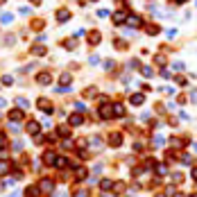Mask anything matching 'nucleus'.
Instances as JSON below:
<instances>
[{
  "label": "nucleus",
  "mask_w": 197,
  "mask_h": 197,
  "mask_svg": "<svg viewBox=\"0 0 197 197\" xmlns=\"http://www.w3.org/2000/svg\"><path fill=\"white\" fill-rule=\"evenodd\" d=\"M113 116H116V118H123V116H125V107H123V104H113Z\"/></svg>",
  "instance_id": "obj_14"
},
{
  "label": "nucleus",
  "mask_w": 197,
  "mask_h": 197,
  "mask_svg": "<svg viewBox=\"0 0 197 197\" xmlns=\"http://www.w3.org/2000/svg\"><path fill=\"white\" fill-rule=\"evenodd\" d=\"M190 197H197V193H193V195H190Z\"/></svg>",
  "instance_id": "obj_54"
},
{
  "label": "nucleus",
  "mask_w": 197,
  "mask_h": 197,
  "mask_svg": "<svg viewBox=\"0 0 197 197\" xmlns=\"http://www.w3.org/2000/svg\"><path fill=\"white\" fill-rule=\"evenodd\" d=\"M39 190L50 195L52 190H55V181H52V179H41V184H39Z\"/></svg>",
  "instance_id": "obj_1"
},
{
  "label": "nucleus",
  "mask_w": 197,
  "mask_h": 197,
  "mask_svg": "<svg viewBox=\"0 0 197 197\" xmlns=\"http://www.w3.org/2000/svg\"><path fill=\"white\" fill-rule=\"evenodd\" d=\"M9 131H11V134H21V125L16 123V120H11V123H9Z\"/></svg>",
  "instance_id": "obj_24"
},
{
  "label": "nucleus",
  "mask_w": 197,
  "mask_h": 197,
  "mask_svg": "<svg viewBox=\"0 0 197 197\" xmlns=\"http://www.w3.org/2000/svg\"><path fill=\"white\" fill-rule=\"evenodd\" d=\"M14 82V77H11V75H2V84H11Z\"/></svg>",
  "instance_id": "obj_36"
},
{
  "label": "nucleus",
  "mask_w": 197,
  "mask_h": 197,
  "mask_svg": "<svg viewBox=\"0 0 197 197\" xmlns=\"http://www.w3.org/2000/svg\"><path fill=\"white\" fill-rule=\"evenodd\" d=\"M36 197H39V195H36Z\"/></svg>",
  "instance_id": "obj_55"
},
{
  "label": "nucleus",
  "mask_w": 197,
  "mask_h": 197,
  "mask_svg": "<svg viewBox=\"0 0 197 197\" xmlns=\"http://www.w3.org/2000/svg\"><path fill=\"white\" fill-rule=\"evenodd\" d=\"M190 100H193V102H197V91H193V93H190Z\"/></svg>",
  "instance_id": "obj_47"
},
{
  "label": "nucleus",
  "mask_w": 197,
  "mask_h": 197,
  "mask_svg": "<svg viewBox=\"0 0 197 197\" xmlns=\"http://www.w3.org/2000/svg\"><path fill=\"white\" fill-rule=\"evenodd\" d=\"M156 32H159V27H156V25H147V34H156Z\"/></svg>",
  "instance_id": "obj_39"
},
{
  "label": "nucleus",
  "mask_w": 197,
  "mask_h": 197,
  "mask_svg": "<svg viewBox=\"0 0 197 197\" xmlns=\"http://www.w3.org/2000/svg\"><path fill=\"white\" fill-rule=\"evenodd\" d=\"M32 5H41V0H32Z\"/></svg>",
  "instance_id": "obj_51"
},
{
  "label": "nucleus",
  "mask_w": 197,
  "mask_h": 197,
  "mask_svg": "<svg viewBox=\"0 0 197 197\" xmlns=\"http://www.w3.org/2000/svg\"><path fill=\"white\" fill-rule=\"evenodd\" d=\"M141 73L145 75L147 79H150V77H154V70H152V68H150V66H143V68H141Z\"/></svg>",
  "instance_id": "obj_27"
},
{
  "label": "nucleus",
  "mask_w": 197,
  "mask_h": 197,
  "mask_svg": "<svg viewBox=\"0 0 197 197\" xmlns=\"http://www.w3.org/2000/svg\"><path fill=\"white\" fill-rule=\"evenodd\" d=\"M109 143H111V147H120L123 145V136L120 134H111L109 136Z\"/></svg>",
  "instance_id": "obj_10"
},
{
  "label": "nucleus",
  "mask_w": 197,
  "mask_h": 197,
  "mask_svg": "<svg viewBox=\"0 0 197 197\" xmlns=\"http://www.w3.org/2000/svg\"><path fill=\"white\" fill-rule=\"evenodd\" d=\"M59 82H61L63 86H66L68 82H70V73H63V75H61V77H59Z\"/></svg>",
  "instance_id": "obj_30"
},
{
  "label": "nucleus",
  "mask_w": 197,
  "mask_h": 197,
  "mask_svg": "<svg viewBox=\"0 0 197 197\" xmlns=\"http://www.w3.org/2000/svg\"><path fill=\"white\" fill-rule=\"evenodd\" d=\"M68 120H70V125H75V127H79V125L84 123V116H82V113L77 111V113H70V118H68Z\"/></svg>",
  "instance_id": "obj_6"
},
{
  "label": "nucleus",
  "mask_w": 197,
  "mask_h": 197,
  "mask_svg": "<svg viewBox=\"0 0 197 197\" xmlns=\"http://www.w3.org/2000/svg\"><path fill=\"white\" fill-rule=\"evenodd\" d=\"M66 165H68V159H66V156H57L55 168H59V170H61V168H66Z\"/></svg>",
  "instance_id": "obj_19"
},
{
  "label": "nucleus",
  "mask_w": 197,
  "mask_h": 197,
  "mask_svg": "<svg viewBox=\"0 0 197 197\" xmlns=\"http://www.w3.org/2000/svg\"><path fill=\"white\" fill-rule=\"evenodd\" d=\"M0 21H2L5 25H9V23L14 21V16H11V14H2V16H0Z\"/></svg>",
  "instance_id": "obj_29"
},
{
  "label": "nucleus",
  "mask_w": 197,
  "mask_h": 197,
  "mask_svg": "<svg viewBox=\"0 0 197 197\" xmlns=\"http://www.w3.org/2000/svg\"><path fill=\"white\" fill-rule=\"evenodd\" d=\"M9 120H16V123H18V120H23V109H18V111H9Z\"/></svg>",
  "instance_id": "obj_16"
},
{
  "label": "nucleus",
  "mask_w": 197,
  "mask_h": 197,
  "mask_svg": "<svg viewBox=\"0 0 197 197\" xmlns=\"http://www.w3.org/2000/svg\"><path fill=\"white\" fill-rule=\"evenodd\" d=\"M113 23H116V25L127 23V14H125V11H116V14H113Z\"/></svg>",
  "instance_id": "obj_8"
},
{
  "label": "nucleus",
  "mask_w": 197,
  "mask_h": 197,
  "mask_svg": "<svg viewBox=\"0 0 197 197\" xmlns=\"http://www.w3.org/2000/svg\"><path fill=\"white\" fill-rule=\"evenodd\" d=\"M16 107H21L23 111H25V109H30V102H27L25 97H16Z\"/></svg>",
  "instance_id": "obj_20"
},
{
  "label": "nucleus",
  "mask_w": 197,
  "mask_h": 197,
  "mask_svg": "<svg viewBox=\"0 0 197 197\" xmlns=\"http://www.w3.org/2000/svg\"><path fill=\"white\" fill-rule=\"evenodd\" d=\"M190 177H193L195 181H197V168H193V172H190Z\"/></svg>",
  "instance_id": "obj_48"
},
{
  "label": "nucleus",
  "mask_w": 197,
  "mask_h": 197,
  "mask_svg": "<svg viewBox=\"0 0 197 197\" xmlns=\"http://www.w3.org/2000/svg\"><path fill=\"white\" fill-rule=\"evenodd\" d=\"M91 143H93V147H100V143H102V141H100L97 136H93V138H91Z\"/></svg>",
  "instance_id": "obj_41"
},
{
  "label": "nucleus",
  "mask_w": 197,
  "mask_h": 197,
  "mask_svg": "<svg viewBox=\"0 0 197 197\" xmlns=\"http://www.w3.org/2000/svg\"><path fill=\"white\" fill-rule=\"evenodd\" d=\"M68 18H70V11H68L66 7H61L59 11H57V21H59V23H66Z\"/></svg>",
  "instance_id": "obj_5"
},
{
  "label": "nucleus",
  "mask_w": 197,
  "mask_h": 197,
  "mask_svg": "<svg viewBox=\"0 0 197 197\" xmlns=\"http://www.w3.org/2000/svg\"><path fill=\"white\" fill-rule=\"evenodd\" d=\"M57 134H59L61 138H68V136H70V129H68V127H66V125H61V127H59V129H57Z\"/></svg>",
  "instance_id": "obj_21"
},
{
  "label": "nucleus",
  "mask_w": 197,
  "mask_h": 197,
  "mask_svg": "<svg viewBox=\"0 0 197 197\" xmlns=\"http://www.w3.org/2000/svg\"><path fill=\"white\" fill-rule=\"evenodd\" d=\"M129 102L134 104V107H138V104H143V102H145V95H143V93H134V95L129 97Z\"/></svg>",
  "instance_id": "obj_12"
},
{
  "label": "nucleus",
  "mask_w": 197,
  "mask_h": 197,
  "mask_svg": "<svg viewBox=\"0 0 197 197\" xmlns=\"http://www.w3.org/2000/svg\"><path fill=\"white\" fill-rule=\"evenodd\" d=\"M116 48H118V50H123V48H125V43L120 41V39H116Z\"/></svg>",
  "instance_id": "obj_43"
},
{
  "label": "nucleus",
  "mask_w": 197,
  "mask_h": 197,
  "mask_svg": "<svg viewBox=\"0 0 197 197\" xmlns=\"http://www.w3.org/2000/svg\"><path fill=\"white\" fill-rule=\"evenodd\" d=\"M161 77H165V79H170L172 75H170V70H161Z\"/></svg>",
  "instance_id": "obj_44"
},
{
  "label": "nucleus",
  "mask_w": 197,
  "mask_h": 197,
  "mask_svg": "<svg viewBox=\"0 0 197 197\" xmlns=\"http://www.w3.org/2000/svg\"><path fill=\"white\" fill-rule=\"evenodd\" d=\"M175 190H177L175 186H168V188H165V193H168V195H175Z\"/></svg>",
  "instance_id": "obj_45"
},
{
  "label": "nucleus",
  "mask_w": 197,
  "mask_h": 197,
  "mask_svg": "<svg viewBox=\"0 0 197 197\" xmlns=\"http://www.w3.org/2000/svg\"><path fill=\"white\" fill-rule=\"evenodd\" d=\"M27 131H30L32 136H39V131H41V125H39L36 120H30V123H27Z\"/></svg>",
  "instance_id": "obj_4"
},
{
  "label": "nucleus",
  "mask_w": 197,
  "mask_h": 197,
  "mask_svg": "<svg viewBox=\"0 0 197 197\" xmlns=\"http://www.w3.org/2000/svg\"><path fill=\"white\" fill-rule=\"evenodd\" d=\"M39 195V186H27L25 188V197H36Z\"/></svg>",
  "instance_id": "obj_17"
},
{
  "label": "nucleus",
  "mask_w": 197,
  "mask_h": 197,
  "mask_svg": "<svg viewBox=\"0 0 197 197\" xmlns=\"http://www.w3.org/2000/svg\"><path fill=\"white\" fill-rule=\"evenodd\" d=\"M170 145H172V147H177V150H179V147H184V145H181V141H179V138H172V141H170Z\"/></svg>",
  "instance_id": "obj_34"
},
{
  "label": "nucleus",
  "mask_w": 197,
  "mask_h": 197,
  "mask_svg": "<svg viewBox=\"0 0 197 197\" xmlns=\"http://www.w3.org/2000/svg\"><path fill=\"white\" fill-rule=\"evenodd\" d=\"M100 100H102V107H100V116L109 120V118L113 116V111H111V104H109V102H104V97H100Z\"/></svg>",
  "instance_id": "obj_3"
},
{
  "label": "nucleus",
  "mask_w": 197,
  "mask_h": 197,
  "mask_svg": "<svg viewBox=\"0 0 197 197\" xmlns=\"http://www.w3.org/2000/svg\"><path fill=\"white\" fill-rule=\"evenodd\" d=\"M100 188H102V190H111V188H113V181H111V179H102V181H100Z\"/></svg>",
  "instance_id": "obj_23"
},
{
  "label": "nucleus",
  "mask_w": 197,
  "mask_h": 197,
  "mask_svg": "<svg viewBox=\"0 0 197 197\" xmlns=\"http://www.w3.org/2000/svg\"><path fill=\"white\" fill-rule=\"evenodd\" d=\"M175 2H177V5H186L188 0H175Z\"/></svg>",
  "instance_id": "obj_50"
},
{
  "label": "nucleus",
  "mask_w": 197,
  "mask_h": 197,
  "mask_svg": "<svg viewBox=\"0 0 197 197\" xmlns=\"http://www.w3.org/2000/svg\"><path fill=\"white\" fill-rule=\"evenodd\" d=\"M181 161H184V165H190V161H193V159H190V154H184Z\"/></svg>",
  "instance_id": "obj_38"
},
{
  "label": "nucleus",
  "mask_w": 197,
  "mask_h": 197,
  "mask_svg": "<svg viewBox=\"0 0 197 197\" xmlns=\"http://www.w3.org/2000/svg\"><path fill=\"white\" fill-rule=\"evenodd\" d=\"M23 147H25L23 141H14V143H11V150H14V152H23Z\"/></svg>",
  "instance_id": "obj_25"
},
{
  "label": "nucleus",
  "mask_w": 197,
  "mask_h": 197,
  "mask_svg": "<svg viewBox=\"0 0 197 197\" xmlns=\"http://www.w3.org/2000/svg\"><path fill=\"white\" fill-rule=\"evenodd\" d=\"M156 172H159V175H165V172H168V165H156Z\"/></svg>",
  "instance_id": "obj_37"
},
{
  "label": "nucleus",
  "mask_w": 197,
  "mask_h": 197,
  "mask_svg": "<svg viewBox=\"0 0 197 197\" xmlns=\"http://www.w3.org/2000/svg\"><path fill=\"white\" fill-rule=\"evenodd\" d=\"M172 181H175V184H184V175L175 172V175H172Z\"/></svg>",
  "instance_id": "obj_32"
},
{
  "label": "nucleus",
  "mask_w": 197,
  "mask_h": 197,
  "mask_svg": "<svg viewBox=\"0 0 197 197\" xmlns=\"http://www.w3.org/2000/svg\"><path fill=\"white\" fill-rule=\"evenodd\" d=\"M0 107H5V100H2V97H0Z\"/></svg>",
  "instance_id": "obj_52"
},
{
  "label": "nucleus",
  "mask_w": 197,
  "mask_h": 197,
  "mask_svg": "<svg viewBox=\"0 0 197 197\" xmlns=\"http://www.w3.org/2000/svg\"><path fill=\"white\" fill-rule=\"evenodd\" d=\"M32 55L43 57V55H45V48H43V45H32Z\"/></svg>",
  "instance_id": "obj_22"
},
{
  "label": "nucleus",
  "mask_w": 197,
  "mask_h": 197,
  "mask_svg": "<svg viewBox=\"0 0 197 197\" xmlns=\"http://www.w3.org/2000/svg\"><path fill=\"white\" fill-rule=\"evenodd\" d=\"M5 147H7V136L0 134V150H5Z\"/></svg>",
  "instance_id": "obj_33"
},
{
  "label": "nucleus",
  "mask_w": 197,
  "mask_h": 197,
  "mask_svg": "<svg viewBox=\"0 0 197 197\" xmlns=\"http://www.w3.org/2000/svg\"><path fill=\"white\" fill-rule=\"evenodd\" d=\"M57 197H66V195H63V193H59V195H57Z\"/></svg>",
  "instance_id": "obj_53"
},
{
  "label": "nucleus",
  "mask_w": 197,
  "mask_h": 197,
  "mask_svg": "<svg viewBox=\"0 0 197 197\" xmlns=\"http://www.w3.org/2000/svg\"><path fill=\"white\" fill-rule=\"evenodd\" d=\"M86 175H89V172H86V168H84V165L75 168V179H77V181H82V179H86Z\"/></svg>",
  "instance_id": "obj_13"
},
{
  "label": "nucleus",
  "mask_w": 197,
  "mask_h": 197,
  "mask_svg": "<svg viewBox=\"0 0 197 197\" xmlns=\"http://www.w3.org/2000/svg\"><path fill=\"white\" fill-rule=\"evenodd\" d=\"M55 161H57V154L48 150V152L43 154V163H45V165H55Z\"/></svg>",
  "instance_id": "obj_7"
},
{
  "label": "nucleus",
  "mask_w": 197,
  "mask_h": 197,
  "mask_svg": "<svg viewBox=\"0 0 197 197\" xmlns=\"http://www.w3.org/2000/svg\"><path fill=\"white\" fill-rule=\"evenodd\" d=\"M154 61H156V63H165V57H163V55H156Z\"/></svg>",
  "instance_id": "obj_42"
},
{
  "label": "nucleus",
  "mask_w": 197,
  "mask_h": 197,
  "mask_svg": "<svg viewBox=\"0 0 197 197\" xmlns=\"http://www.w3.org/2000/svg\"><path fill=\"white\" fill-rule=\"evenodd\" d=\"M165 145V138L163 136H154L152 138V147H163Z\"/></svg>",
  "instance_id": "obj_18"
},
{
  "label": "nucleus",
  "mask_w": 197,
  "mask_h": 197,
  "mask_svg": "<svg viewBox=\"0 0 197 197\" xmlns=\"http://www.w3.org/2000/svg\"><path fill=\"white\" fill-rule=\"evenodd\" d=\"M100 41H102V34H100V32H91V39H89V43H91V45H97Z\"/></svg>",
  "instance_id": "obj_15"
},
{
  "label": "nucleus",
  "mask_w": 197,
  "mask_h": 197,
  "mask_svg": "<svg viewBox=\"0 0 197 197\" xmlns=\"http://www.w3.org/2000/svg\"><path fill=\"white\" fill-rule=\"evenodd\" d=\"M84 97H86V100H91V97H95V89H93V86L84 91Z\"/></svg>",
  "instance_id": "obj_28"
},
{
  "label": "nucleus",
  "mask_w": 197,
  "mask_h": 197,
  "mask_svg": "<svg viewBox=\"0 0 197 197\" xmlns=\"http://www.w3.org/2000/svg\"><path fill=\"white\" fill-rule=\"evenodd\" d=\"M36 107L41 109V111H45V113H52V102L48 100V97H39V100H36Z\"/></svg>",
  "instance_id": "obj_2"
},
{
  "label": "nucleus",
  "mask_w": 197,
  "mask_h": 197,
  "mask_svg": "<svg viewBox=\"0 0 197 197\" xmlns=\"http://www.w3.org/2000/svg\"><path fill=\"white\" fill-rule=\"evenodd\" d=\"M97 16H100V18H109V11L107 9H97Z\"/></svg>",
  "instance_id": "obj_35"
},
{
  "label": "nucleus",
  "mask_w": 197,
  "mask_h": 197,
  "mask_svg": "<svg viewBox=\"0 0 197 197\" xmlns=\"http://www.w3.org/2000/svg\"><path fill=\"white\" fill-rule=\"evenodd\" d=\"M36 82H39V84H50V82H52V75H50V73H39V75H36Z\"/></svg>",
  "instance_id": "obj_11"
},
{
  "label": "nucleus",
  "mask_w": 197,
  "mask_h": 197,
  "mask_svg": "<svg viewBox=\"0 0 197 197\" xmlns=\"http://www.w3.org/2000/svg\"><path fill=\"white\" fill-rule=\"evenodd\" d=\"M75 109H77V111H79V113H84V111H86V109H84V104H82V102H75Z\"/></svg>",
  "instance_id": "obj_40"
},
{
  "label": "nucleus",
  "mask_w": 197,
  "mask_h": 197,
  "mask_svg": "<svg viewBox=\"0 0 197 197\" xmlns=\"http://www.w3.org/2000/svg\"><path fill=\"white\" fill-rule=\"evenodd\" d=\"M75 45H77V41H75V39H68L66 43H63V48H68V50H73Z\"/></svg>",
  "instance_id": "obj_31"
},
{
  "label": "nucleus",
  "mask_w": 197,
  "mask_h": 197,
  "mask_svg": "<svg viewBox=\"0 0 197 197\" xmlns=\"http://www.w3.org/2000/svg\"><path fill=\"white\" fill-rule=\"evenodd\" d=\"M9 170H11V165L7 163V161H0V175H7Z\"/></svg>",
  "instance_id": "obj_26"
},
{
  "label": "nucleus",
  "mask_w": 197,
  "mask_h": 197,
  "mask_svg": "<svg viewBox=\"0 0 197 197\" xmlns=\"http://www.w3.org/2000/svg\"><path fill=\"white\" fill-rule=\"evenodd\" d=\"M127 25L129 27H141V18H138L136 14H129L127 16Z\"/></svg>",
  "instance_id": "obj_9"
},
{
  "label": "nucleus",
  "mask_w": 197,
  "mask_h": 197,
  "mask_svg": "<svg viewBox=\"0 0 197 197\" xmlns=\"http://www.w3.org/2000/svg\"><path fill=\"white\" fill-rule=\"evenodd\" d=\"M75 197H86V193H84V190H79V193L75 195Z\"/></svg>",
  "instance_id": "obj_49"
},
{
  "label": "nucleus",
  "mask_w": 197,
  "mask_h": 197,
  "mask_svg": "<svg viewBox=\"0 0 197 197\" xmlns=\"http://www.w3.org/2000/svg\"><path fill=\"white\" fill-rule=\"evenodd\" d=\"M154 163H156L154 159H147V163H145V168H154Z\"/></svg>",
  "instance_id": "obj_46"
}]
</instances>
